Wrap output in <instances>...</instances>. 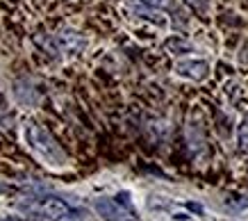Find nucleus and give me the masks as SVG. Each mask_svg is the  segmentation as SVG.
<instances>
[{
	"label": "nucleus",
	"instance_id": "423d86ee",
	"mask_svg": "<svg viewBox=\"0 0 248 221\" xmlns=\"http://www.w3.org/2000/svg\"><path fill=\"white\" fill-rule=\"evenodd\" d=\"M0 221H30L25 217H16V214H7V217H0Z\"/></svg>",
	"mask_w": 248,
	"mask_h": 221
},
{
	"label": "nucleus",
	"instance_id": "f03ea898",
	"mask_svg": "<svg viewBox=\"0 0 248 221\" xmlns=\"http://www.w3.org/2000/svg\"><path fill=\"white\" fill-rule=\"evenodd\" d=\"M25 207L41 219L48 221H87V212L71 205L66 198L60 196H39L25 203Z\"/></svg>",
	"mask_w": 248,
	"mask_h": 221
},
{
	"label": "nucleus",
	"instance_id": "39448f33",
	"mask_svg": "<svg viewBox=\"0 0 248 221\" xmlns=\"http://www.w3.org/2000/svg\"><path fill=\"white\" fill-rule=\"evenodd\" d=\"M14 191H18V187H14V185L2 183V180H0V194H14Z\"/></svg>",
	"mask_w": 248,
	"mask_h": 221
},
{
	"label": "nucleus",
	"instance_id": "f257e3e1",
	"mask_svg": "<svg viewBox=\"0 0 248 221\" xmlns=\"http://www.w3.org/2000/svg\"><path fill=\"white\" fill-rule=\"evenodd\" d=\"M25 142L39 160H44V164H50V167H64L66 164V153L62 151V146L55 142L53 135L44 126H39L34 121L25 123Z\"/></svg>",
	"mask_w": 248,
	"mask_h": 221
},
{
	"label": "nucleus",
	"instance_id": "7ed1b4c3",
	"mask_svg": "<svg viewBox=\"0 0 248 221\" xmlns=\"http://www.w3.org/2000/svg\"><path fill=\"white\" fill-rule=\"evenodd\" d=\"M125 198H128V194H121L114 198H96L93 210L103 217V221H137V214L132 212V207Z\"/></svg>",
	"mask_w": 248,
	"mask_h": 221
},
{
	"label": "nucleus",
	"instance_id": "20e7f679",
	"mask_svg": "<svg viewBox=\"0 0 248 221\" xmlns=\"http://www.w3.org/2000/svg\"><path fill=\"white\" fill-rule=\"evenodd\" d=\"M205 69H207V64L205 62H187V64H180L178 71H180L182 76H191V78H203L205 76Z\"/></svg>",
	"mask_w": 248,
	"mask_h": 221
}]
</instances>
